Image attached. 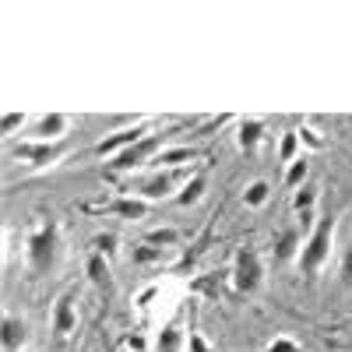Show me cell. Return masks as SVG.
<instances>
[{"instance_id":"cell-1","label":"cell","mask_w":352,"mask_h":352,"mask_svg":"<svg viewBox=\"0 0 352 352\" xmlns=\"http://www.w3.org/2000/svg\"><path fill=\"white\" fill-rule=\"evenodd\" d=\"M335 232H338V219L335 215H328V219H320L317 226H314V232L303 240V250H300V257H296V268L307 275V278H314L324 264L331 261V250H335Z\"/></svg>"},{"instance_id":"cell-2","label":"cell","mask_w":352,"mask_h":352,"mask_svg":"<svg viewBox=\"0 0 352 352\" xmlns=\"http://www.w3.org/2000/svg\"><path fill=\"white\" fill-rule=\"evenodd\" d=\"M56 254H60V226L56 222H39L25 240V257H28V268L32 275H46L53 272Z\"/></svg>"},{"instance_id":"cell-3","label":"cell","mask_w":352,"mask_h":352,"mask_svg":"<svg viewBox=\"0 0 352 352\" xmlns=\"http://www.w3.org/2000/svg\"><path fill=\"white\" fill-rule=\"evenodd\" d=\"M264 285V261L254 247H240L236 261H232V289L243 292V296H254V292Z\"/></svg>"},{"instance_id":"cell-4","label":"cell","mask_w":352,"mask_h":352,"mask_svg":"<svg viewBox=\"0 0 352 352\" xmlns=\"http://www.w3.org/2000/svg\"><path fill=\"white\" fill-rule=\"evenodd\" d=\"M67 155V144L64 141H21L18 148H14V159H21L25 166H32V169H50L56 166Z\"/></svg>"},{"instance_id":"cell-5","label":"cell","mask_w":352,"mask_h":352,"mask_svg":"<svg viewBox=\"0 0 352 352\" xmlns=\"http://www.w3.org/2000/svg\"><path fill=\"white\" fill-rule=\"evenodd\" d=\"M162 141H166V134H148L144 141H138L134 148H127V152H120L113 162H109V169L113 173H134V169H141V166H148V162H155L159 155V148H162Z\"/></svg>"},{"instance_id":"cell-6","label":"cell","mask_w":352,"mask_h":352,"mask_svg":"<svg viewBox=\"0 0 352 352\" xmlns=\"http://www.w3.org/2000/svg\"><path fill=\"white\" fill-rule=\"evenodd\" d=\"M184 173H176V169H162V173H152L148 180H141L138 187H131L127 194L141 197V201H166V197H176V187H184Z\"/></svg>"},{"instance_id":"cell-7","label":"cell","mask_w":352,"mask_h":352,"mask_svg":"<svg viewBox=\"0 0 352 352\" xmlns=\"http://www.w3.org/2000/svg\"><path fill=\"white\" fill-rule=\"evenodd\" d=\"M152 131L144 127V124H131V127H124V131H116V134H109V138H102L96 148H92V155H99V159H116L120 152H127V148H134L138 141H144Z\"/></svg>"},{"instance_id":"cell-8","label":"cell","mask_w":352,"mask_h":352,"mask_svg":"<svg viewBox=\"0 0 352 352\" xmlns=\"http://www.w3.org/2000/svg\"><path fill=\"white\" fill-rule=\"evenodd\" d=\"M50 328H53L56 338H67V335L78 331V307H74V292L71 289L56 296L53 314H50Z\"/></svg>"},{"instance_id":"cell-9","label":"cell","mask_w":352,"mask_h":352,"mask_svg":"<svg viewBox=\"0 0 352 352\" xmlns=\"http://www.w3.org/2000/svg\"><path fill=\"white\" fill-rule=\"evenodd\" d=\"M99 212L116 215V219H127V222H141V219H148V201H141L134 194H120V197L99 204Z\"/></svg>"},{"instance_id":"cell-10","label":"cell","mask_w":352,"mask_h":352,"mask_svg":"<svg viewBox=\"0 0 352 352\" xmlns=\"http://www.w3.org/2000/svg\"><path fill=\"white\" fill-rule=\"evenodd\" d=\"M71 124H74L71 113H43L32 127V141H64Z\"/></svg>"},{"instance_id":"cell-11","label":"cell","mask_w":352,"mask_h":352,"mask_svg":"<svg viewBox=\"0 0 352 352\" xmlns=\"http://www.w3.org/2000/svg\"><path fill=\"white\" fill-rule=\"evenodd\" d=\"M0 342H4V352H21L28 345V324L14 314H4V320H0Z\"/></svg>"},{"instance_id":"cell-12","label":"cell","mask_w":352,"mask_h":352,"mask_svg":"<svg viewBox=\"0 0 352 352\" xmlns=\"http://www.w3.org/2000/svg\"><path fill=\"white\" fill-rule=\"evenodd\" d=\"M264 120H257V116H250V120H240V127H236V144H240V152H247V155H254L257 152V144L264 141Z\"/></svg>"},{"instance_id":"cell-13","label":"cell","mask_w":352,"mask_h":352,"mask_svg":"<svg viewBox=\"0 0 352 352\" xmlns=\"http://www.w3.org/2000/svg\"><path fill=\"white\" fill-rule=\"evenodd\" d=\"M300 250H303V229L300 226L282 229L275 240V261H292V257H300Z\"/></svg>"},{"instance_id":"cell-14","label":"cell","mask_w":352,"mask_h":352,"mask_svg":"<svg viewBox=\"0 0 352 352\" xmlns=\"http://www.w3.org/2000/svg\"><path fill=\"white\" fill-rule=\"evenodd\" d=\"M184 349H187V331L180 320H173L155 335V352H184Z\"/></svg>"},{"instance_id":"cell-15","label":"cell","mask_w":352,"mask_h":352,"mask_svg":"<svg viewBox=\"0 0 352 352\" xmlns=\"http://www.w3.org/2000/svg\"><path fill=\"white\" fill-rule=\"evenodd\" d=\"M204 187H208V176L194 173V176H187V184L180 187V194H176L173 201L180 204V208H190V204H197V201L204 197Z\"/></svg>"},{"instance_id":"cell-16","label":"cell","mask_w":352,"mask_h":352,"mask_svg":"<svg viewBox=\"0 0 352 352\" xmlns=\"http://www.w3.org/2000/svg\"><path fill=\"white\" fill-rule=\"evenodd\" d=\"M85 272H88V278H92V285H99V289H109L113 285V272H109V257H102V254H88V261H85Z\"/></svg>"},{"instance_id":"cell-17","label":"cell","mask_w":352,"mask_h":352,"mask_svg":"<svg viewBox=\"0 0 352 352\" xmlns=\"http://www.w3.org/2000/svg\"><path fill=\"white\" fill-rule=\"evenodd\" d=\"M317 197H320V187L317 184H303L300 190H292V212L296 215H314Z\"/></svg>"},{"instance_id":"cell-18","label":"cell","mask_w":352,"mask_h":352,"mask_svg":"<svg viewBox=\"0 0 352 352\" xmlns=\"http://www.w3.org/2000/svg\"><path fill=\"white\" fill-rule=\"evenodd\" d=\"M282 184H285V190H300L303 184H310V159H307V155H300L292 166H285Z\"/></svg>"},{"instance_id":"cell-19","label":"cell","mask_w":352,"mask_h":352,"mask_svg":"<svg viewBox=\"0 0 352 352\" xmlns=\"http://www.w3.org/2000/svg\"><path fill=\"white\" fill-rule=\"evenodd\" d=\"M300 155H307L303 144H300V134H296V131H285V134H282V144H278V162H282V166H292Z\"/></svg>"},{"instance_id":"cell-20","label":"cell","mask_w":352,"mask_h":352,"mask_svg":"<svg viewBox=\"0 0 352 352\" xmlns=\"http://www.w3.org/2000/svg\"><path fill=\"white\" fill-rule=\"evenodd\" d=\"M268 201H272V184L268 180L247 184V190H243V204H247V208H264Z\"/></svg>"},{"instance_id":"cell-21","label":"cell","mask_w":352,"mask_h":352,"mask_svg":"<svg viewBox=\"0 0 352 352\" xmlns=\"http://www.w3.org/2000/svg\"><path fill=\"white\" fill-rule=\"evenodd\" d=\"M176 240H180V232H176V229H169V226H162V229H152L148 236H144V243H152V247H159V250H169Z\"/></svg>"},{"instance_id":"cell-22","label":"cell","mask_w":352,"mask_h":352,"mask_svg":"<svg viewBox=\"0 0 352 352\" xmlns=\"http://www.w3.org/2000/svg\"><path fill=\"white\" fill-rule=\"evenodd\" d=\"M194 155H197L194 148H169V152H159V159H155V162L169 169V166H180V162H190Z\"/></svg>"},{"instance_id":"cell-23","label":"cell","mask_w":352,"mask_h":352,"mask_svg":"<svg viewBox=\"0 0 352 352\" xmlns=\"http://www.w3.org/2000/svg\"><path fill=\"white\" fill-rule=\"evenodd\" d=\"M25 124H28V116L18 113V109H11V113H4V124H0V131H4V138H11V134L21 131Z\"/></svg>"},{"instance_id":"cell-24","label":"cell","mask_w":352,"mask_h":352,"mask_svg":"<svg viewBox=\"0 0 352 352\" xmlns=\"http://www.w3.org/2000/svg\"><path fill=\"white\" fill-rule=\"evenodd\" d=\"M152 261H162V250H159V247L144 243V247L134 250V264H152Z\"/></svg>"},{"instance_id":"cell-25","label":"cell","mask_w":352,"mask_h":352,"mask_svg":"<svg viewBox=\"0 0 352 352\" xmlns=\"http://www.w3.org/2000/svg\"><path fill=\"white\" fill-rule=\"evenodd\" d=\"M296 134H300V144H307V148H314V152H317V148H324V138H320L314 127H300Z\"/></svg>"},{"instance_id":"cell-26","label":"cell","mask_w":352,"mask_h":352,"mask_svg":"<svg viewBox=\"0 0 352 352\" xmlns=\"http://www.w3.org/2000/svg\"><path fill=\"white\" fill-rule=\"evenodd\" d=\"M113 250H116V236H113V232H106V236H96V254L113 257Z\"/></svg>"},{"instance_id":"cell-27","label":"cell","mask_w":352,"mask_h":352,"mask_svg":"<svg viewBox=\"0 0 352 352\" xmlns=\"http://www.w3.org/2000/svg\"><path fill=\"white\" fill-rule=\"evenodd\" d=\"M268 352H303V349L292 342V338H275V342L268 345Z\"/></svg>"},{"instance_id":"cell-28","label":"cell","mask_w":352,"mask_h":352,"mask_svg":"<svg viewBox=\"0 0 352 352\" xmlns=\"http://www.w3.org/2000/svg\"><path fill=\"white\" fill-rule=\"evenodd\" d=\"M342 282L345 285H352V247L345 250V257H342Z\"/></svg>"},{"instance_id":"cell-29","label":"cell","mask_w":352,"mask_h":352,"mask_svg":"<svg viewBox=\"0 0 352 352\" xmlns=\"http://www.w3.org/2000/svg\"><path fill=\"white\" fill-rule=\"evenodd\" d=\"M127 345H131L134 352H144V338H138V335H131V338H127Z\"/></svg>"}]
</instances>
